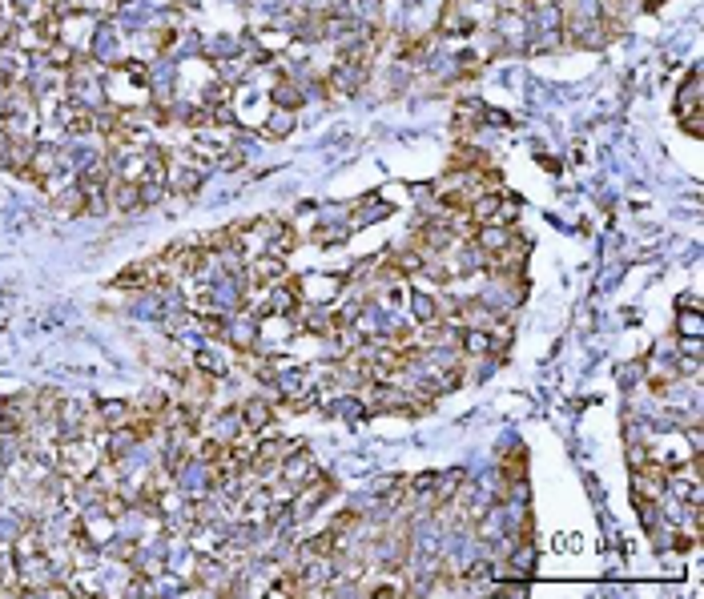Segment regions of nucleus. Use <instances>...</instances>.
Wrapping results in <instances>:
<instances>
[{"instance_id": "nucleus-1", "label": "nucleus", "mask_w": 704, "mask_h": 599, "mask_svg": "<svg viewBox=\"0 0 704 599\" xmlns=\"http://www.w3.org/2000/svg\"><path fill=\"white\" fill-rule=\"evenodd\" d=\"M334 491H339V483H334L326 471H318V475L310 478V483H302L294 491V499L286 503V511H290V519L294 523H306V519H314V515L322 511V503L326 499H334Z\"/></svg>"}, {"instance_id": "nucleus-2", "label": "nucleus", "mask_w": 704, "mask_h": 599, "mask_svg": "<svg viewBox=\"0 0 704 599\" xmlns=\"http://www.w3.org/2000/svg\"><path fill=\"white\" fill-rule=\"evenodd\" d=\"M342 286H347V278H339V274H302V278H294L298 298L310 306H331L342 294Z\"/></svg>"}, {"instance_id": "nucleus-3", "label": "nucleus", "mask_w": 704, "mask_h": 599, "mask_svg": "<svg viewBox=\"0 0 704 599\" xmlns=\"http://www.w3.org/2000/svg\"><path fill=\"white\" fill-rule=\"evenodd\" d=\"M226 350L230 354H246V350H258L262 346V322L254 318V314L238 310L230 314V326H226Z\"/></svg>"}, {"instance_id": "nucleus-4", "label": "nucleus", "mask_w": 704, "mask_h": 599, "mask_svg": "<svg viewBox=\"0 0 704 599\" xmlns=\"http://www.w3.org/2000/svg\"><path fill=\"white\" fill-rule=\"evenodd\" d=\"M238 410H242L246 431H254L258 439H262V434H274V423H278V407H274L266 394H250L246 402H238Z\"/></svg>"}, {"instance_id": "nucleus-5", "label": "nucleus", "mask_w": 704, "mask_h": 599, "mask_svg": "<svg viewBox=\"0 0 704 599\" xmlns=\"http://www.w3.org/2000/svg\"><path fill=\"white\" fill-rule=\"evenodd\" d=\"M512 237H515V226H504V222H483V226H479L475 234L467 237V242L475 245L483 258H491V253L507 250V245H512Z\"/></svg>"}, {"instance_id": "nucleus-6", "label": "nucleus", "mask_w": 704, "mask_h": 599, "mask_svg": "<svg viewBox=\"0 0 704 599\" xmlns=\"http://www.w3.org/2000/svg\"><path fill=\"white\" fill-rule=\"evenodd\" d=\"M105 198H109V214H137L141 206V193H137V182H129V177H117L109 182V190H105Z\"/></svg>"}, {"instance_id": "nucleus-7", "label": "nucleus", "mask_w": 704, "mask_h": 599, "mask_svg": "<svg viewBox=\"0 0 704 599\" xmlns=\"http://www.w3.org/2000/svg\"><path fill=\"white\" fill-rule=\"evenodd\" d=\"M479 28V20L463 9L459 0H447L443 4V17H439V33L443 36H471Z\"/></svg>"}, {"instance_id": "nucleus-8", "label": "nucleus", "mask_w": 704, "mask_h": 599, "mask_svg": "<svg viewBox=\"0 0 704 599\" xmlns=\"http://www.w3.org/2000/svg\"><path fill=\"white\" fill-rule=\"evenodd\" d=\"M318 463H314V455L310 451H294V455H286L282 459V467H278V475L286 478V483H294V486H302V483H310L314 475H318Z\"/></svg>"}, {"instance_id": "nucleus-9", "label": "nucleus", "mask_w": 704, "mask_h": 599, "mask_svg": "<svg viewBox=\"0 0 704 599\" xmlns=\"http://www.w3.org/2000/svg\"><path fill=\"white\" fill-rule=\"evenodd\" d=\"M93 407H97V426H101V431H117V426L129 423L133 402H125V399H97Z\"/></svg>"}, {"instance_id": "nucleus-10", "label": "nucleus", "mask_w": 704, "mask_h": 599, "mask_svg": "<svg viewBox=\"0 0 704 599\" xmlns=\"http://www.w3.org/2000/svg\"><path fill=\"white\" fill-rule=\"evenodd\" d=\"M677 117H700V69H688L684 85L677 93Z\"/></svg>"}, {"instance_id": "nucleus-11", "label": "nucleus", "mask_w": 704, "mask_h": 599, "mask_svg": "<svg viewBox=\"0 0 704 599\" xmlns=\"http://www.w3.org/2000/svg\"><path fill=\"white\" fill-rule=\"evenodd\" d=\"M459 354L463 358H487V354H496V342H491V334H487L483 326H463L459 331Z\"/></svg>"}, {"instance_id": "nucleus-12", "label": "nucleus", "mask_w": 704, "mask_h": 599, "mask_svg": "<svg viewBox=\"0 0 704 599\" xmlns=\"http://www.w3.org/2000/svg\"><path fill=\"white\" fill-rule=\"evenodd\" d=\"M322 410L331 418H347V423H358V418H366L371 410H366V402L358 399L355 391H347L342 399H331V402H322Z\"/></svg>"}, {"instance_id": "nucleus-13", "label": "nucleus", "mask_w": 704, "mask_h": 599, "mask_svg": "<svg viewBox=\"0 0 704 599\" xmlns=\"http://www.w3.org/2000/svg\"><path fill=\"white\" fill-rule=\"evenodd\" d=\"M190 362L198 366V370H206L209 378H218V383H222V378L230 374V362H234V358H230V354H218V350H214V342H209V346H201L198 354H190Z\"/></svg>"}, {"instance_id": "nucleus-14", "label": "nucleus", "mask_w": 704, "mask_h": 599, "mask_svg": "<svg viewBox=\"0 0 704 599\" xmlns=\"http://www.w3.org/2000/svg\"><path fill=\"white\" fill-rule=\"evenodd\" d=\"M411 314H415V326H431V322L443 318V306H439L435 294H426V290H415V294L407 298Z\"/></svg>"}, {"instance_id": "nucleus-15", "label": "nucleus", "mask_w": 704, "mask_h": 599, "mask_svg": "<svg viewBox=\"0 0 704 599\" xmlns=\"http://www.w3.org/2000/svg\"><path fill=\"white\" fill-rule=\"evenodd\" d=\"M294 109H278V105H274V113L266 117V125H262V137L266 141H286L290 133H294Z\"/></svg>"}, {"instance_id": "nucleus-16", "label": "nucleus", "mask_w": 704, "mask_h": 599, "mask_svg": "<svg viewBox=\"0 0 704 599\" xmlns=\"http://www.w3.org/2000/svg\"><path fill=\"white\" fill-rule=\"evenodd\" d=\"M302 101H306L302 85H298L290 73H278V81H274V105H278V109H298Z\"/></svg>"}, {"instance_id": "nucleus-17", "label": "nucleus", "mask_w": 704, "mask_h": 599, "mask_svg": "<svg viewBox=\"0 0 704 599\" xmlns=\"http://www.w3.org/2000/svg\"><path fill=\"white\" fill-rule=\"evenodd\" d=\"M677 334H680V338H688V342H700V334H704V322H700V314H696L692 306H680Z\"/></svg>"}, {"instance_id": "nucleus-18", "label": "nucleus", "mask_w": 704, "mask_h": 599, "mask_svg": "<svg viewBox=\"0 0 704 599\" xmlns=\"http://www.w3.org/2000/svg\"><path fill=\"white\" fill-rule=\"evenodd\" d=\"M664 0H640V9H661Z\"/></svg>"}]
</instances>
